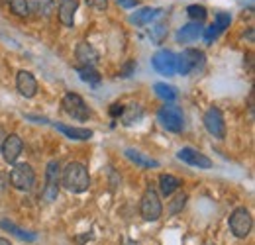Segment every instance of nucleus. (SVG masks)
<instances>
[{
  "label": "nucleus",
  "mask_w": 255,
  "mask_h": 245,
  "mask_svg": "<svg viewBox=\"0 0 255 245\" xmlns=\"http://www.w3.org/2000/svg\"><path fill=\"white\" fill-rule=\"evenodd\" d=\"M61 186H63L67 192H73V194H83L89 190L91 186V175H89V169L79 163V161H71L67 163L61 171Z\"/></svg>",
  "instance_id": "1"
},
{
  "label": "nucleus",
  "mask_w": 255,
  "mask_h": 245,
  "mask_svg": "<svg viewBox=\"0 0 255 245\" xmlns=\"http://www.w3.org/2000/svg\"><path fill=\"white\" fill-rule=\"evenodd\" d=\"M61 106H63V112L69 118L79 120V122H87L93 116V110L87 106L85 98L81 94H77V92H67L63 96V100H61Z\"/></svg>",
  "instance_id": "2"
},
{
  "label": "nucleus",
  "mask_w": 255,
  "mask_h": 245,
  "mask_svg": "<svg viewBox=\"0 0 255 245\" xmlns=\"http://www.w3.org/2000/svg\"><path fill=\"white\" fill-rule=\"evenodd\" d=\"M10 184L20 192H30L35 184V171L30 163H14L8 173Z\"/></svg>",
  "instance_id": "3"
},
{
  "label": "nucleus",
  "mask_w": 255,
  "mask_h": 245,
  "mask_svg": "<svg viewBox=\"0 0 255 245\" xmlns=\"http://www.w3.org/2000/svg\"><path fill=\"white\" fill-rule=\"evenodd\" d=\"M157 120L171 133H179L185 127V114H183V110L177 104H171V102L161 106L159 112H157Z\"/></svg>",
  "instance_id": "4"
},
{
  "label": "nucleus",
  "mask_w": 255,
  "mask_h": 245,
  "mask_svg": "<svg viewBox=\"0 0 255 245\" xmlns=\"http://www.w3.org/2000/svg\"><path fill=\"white\" fill-rule=\"evenodd\" d=\"M228 226H230V232L234 234V238L238 240H246L252 230H254V218H252V212L248 208H236L232 214H230V220H228Z\"/></svg>",
  "instance_id": "5"
},
{
  "label": "nucleus",
  "mask_w": 255,
  "mask_h": 245,
  "mask_svg": "<svg viewBox=\"0 0 255 245\" xmlns=\"http://www.w3.org/2000/svg\"><path fill=\"white\" fill-rule=\"evenodd\" d=\"M139 214L145 222H157L161 216H163V204L159 200V194L149 186L141 200H139Z\"/></svg>",
  "instance_id": "6"
},
{
  "label": "nucleus",
  "mask_w": 255,
  "mask_h": 245,
  "mask_svg": "<svg viewBox=\"0 0 255 245\" xmlns=\"http://www.w3.org/2000/svg\"><path fill=\"white\" fill-rule=\"evenodd\" d=\"M59 186H61V169L57 161H49L45 167V184L41 190V198L45 202H53L59 194Z\"/></svg>",
  "instance_id": "7"
},
{
  "label": "nucleus",
  "mask_w": 255,
  "mask_h": 245,
  "mask_svg": "<svg viewBox=\"0 0 255 245\" xmlns=\"http://www.w3.org/2000/svg\"><path fill=\"white\" fill-rule=\"evenodd\" d=\"M202 122H204L206 131H208L212 137H216V139H224V137H226V122H224V114L220 108L210 106V108L204 112Z\"/></svg>",
  "instance_id": "8"
},
{
  "label": "nucleus",
  "mask_w": 255,
  "mask_h": 245,
  "mask_svg": "<svg viewBox=\"0 0 255 245\" xmlns=\"http://www.w3.org/2000/svg\"><path fill=\"white\" fill-rule=\"evenodd\" d=\"M204 65V53L198 49H185L181 55H177V73L179 75H191Z\"/></svg>",
  "instance_id": "9"
},
{
  "label": "nucleus",
  "mask_w": 255,
  "mask_h": 245,
  "mask_svg": "<svg viewBox=\"0 0 255 245\" xmlns=\"http://www.w3.org/2000/svg\"><path fill=\"white\" fill-rule=\"evenodd\" d=\"M151 65L159 75H165V77L177 75V55L171 49H159L151 57Z\"/></svg>",
  "instance_id": "10"
},
{
  "label": "nucleus",
  "mask_w": 255,
  "mask_h": 245,
  "mask_svg": "<svg viewBox=\"0 0 255 245\" xmlns=\"http://www.w3.org/2000/svg\"><path fill=\"white\" fill-rule=\"evenodd\" d=\"M22 151H24V141L18 133H10L4 137V141L0 145V153L8 165H14L18 161V157L22 155Z\"/></svg>",
  "instance_id": "11"
},
{
  "label": "nucleus",
  "mask_w": 255,
  "mask_h": 245,
  "mask_svg": "<svg viewBox=\"0 0 255 245\" xmlns=\"http://www.w3.org/2000/svg\"><path fill=\"white\" fill-rule=\"evenodd\" d=\"M177 159L191 165V167H198V169H212V159L206 157L204 153H200L194 147H181L177 151Z\"/></svg>",
  "instance_id": "12"
},
{
  "label": "nucleus",
  "mask_w": 255,
  "mask_h": 245,
  "mask_svg": "<svg viewBox=\"0 0 255 245\" xmlns=\"http://www.w3.org/2000/svg\"><path fill=\"white\" fill-rule=\"evenodd\" d=\"M16 89L24 98H33L37 94V81L30 71H18L16 75Z\"/></svg>",
  "instance_id": "13"
},
{
  "label": "nucleus",
  "mask_w": 255,
  "mask_h": 245,
  "mask_svg": "<svg viewBox=\"0 0 255 245\" xmlns=\"http://www.w3.org/2000/svg\"><path fill=\"white\" fill-rule=\"evenodd\" d=\"M75 57H77V61L81 63L79 67H95L96 63H98V53H96V49L89 41H81L77 45Z\"/></svg>",
  "instance_id": "14"
},
{
  "label": "nucleus",
  "mask_w": 255,
  "mask_h": 245,
  "mask_svg": "<svg viewBox=\"0 0 255 245\" xmlns=\"http://www.w3.org/2000/svg\"><path fill=\"white\" fill-rule=\"evenodd\" d=\"M77 10H79V2L77 0H61L59 2L57 16H59V22L63 24L65 28H73Z\"/></svg>",
  "instance_id": "15"
},
{
  "label": "nucleus",
  "mask_w": 255,
  "mask_h": 245,
  "mask_svg": "<svg viewBox=\"0 0 255 245\" xmlns=\"http://www.w3.org/2000/svg\"><path fill=\"white\" fill-rule=\"evenodd\" d=\"M204 33V26L200 22H191L187 26H183L181 30L177 31V41L183 45V43H191V41H196L198 37H202Z\"/></svg>",
  "instance_id": "16"
},
{
  "label": "nucleus",
  "mask_w": 255,
  "mask_h": 245,
  "mask_svg": "<svg viewBox=\"0 0 255 245\" xmlns=\"http://www.w3.org/2000/svg\"><path fill=\"white\" fill-rule=\"evenodd\" d=\"M159 16H161L159 8H141V10H137L135 14L129 16V22L135 24V26H147V24H151Z\"/></svg>",
  "instance_id": "17"
},
{
  "label": "nucleus",
  "mask_w": 255,
  "mask_h": 245,
  "mask_svg": "<svg viewBox=\"0 0 255 245\" xmlns=\"http://www.w3.org/2000/svg\"><path fill=\"white\" fill-rule=\"evenodd\" d=\"M126 157L131 161V163H135V167H139V169H157L159 167V161H155V159H151V157H147V155L139 153V151H135V149H126L124 151Z\"/></svg>",
  "instance_id": "18"
},
{
  "label": "nucleus",
  "mask_w": 255,
  "mask_h": 245,
  "mask_svg": "<svg viewBox=\"0 0 255 245\" xmlns=\"http://www.w3.org/2000/svg\"><path fill=\"white\" fill-rule=\"evenodd\" d=\"M61 133H65L69 139H91L93 137V129H87V127H73V125H65V123H53Z\"/></svg>",
  "instance_id": "19"
},
{
  "label": "nucleus",
  "mask_w": 255,
  "mask_h": 245,
  "mask_svg": "<svg viewBox=\"0 0 255 245\" xmlns=\"http://www.w3.org/2000/svg\"><path fill=\"white\" fill-rule=\"evenodd\" d=\"M181 188V179H177L171 173H163L159 177V190L163 196H173Z\"/></svg>",
  "instance_id": "20"
},
{
  "label": "nucleus",
  "mask_w": 255,
  "mask_h": 245,
  "mask_svg": "<svg viewBox=\"0 0 255 245\" xmlns=\"http://www.w3.org/2000/svg\"><path fill=\"white\" fill-rule=\"evenodd\" d=\"M30 12H33L39 18H49L55 10V0H28Z\"/></svg>",
  "instance_id": "21"
},
{
  "label": "nucleus",
  "mask_w": 255,
  "mask_h": 245,
  "mask_svg": "<svg viewBox=\"0 0 255 245\" xmlns=\"http://www.w3.org/2000/svg\"><path fill=\"white\" fill-rule=\"evenodd\" d=\"M141 116H143V108H141L137 102H133V104L124 106V112H122L120 118H122V122L126 123V125H131V123L139 122Z\"/></svg>",
  "instance_id": "22"
},
{
  "label": "nucleus",
  "mask_w": 255,
  "mask_h": 245,
  "mask_svg": "<svg viewBox=\"0 0 255 245\" xmlns=\"http://www.w3.org/2000/svg\"><path fill=\"white\" fill-rule=\"evenodd\" d=\"M0 226H2L6 232H10L12 236H16L18 240H22V242H33V240L37 238L35 234H30V232H26V230L18 228L16 224H12V222H8V220H2V222H0Z\"/></svg>",
  "instance_id": "23"
},
{
  "label": "nucleus",
  "mask_w": 255,
  "mask_h": 245,
  "mask_svg": "<svg viewBox=\"0 0 255 245\" xmlns=\"http://www.w3.org/2000/svg\"><path fill=\"white\" fill-rule=\"evenodd\" d=\"M187 200H189V194H187V192H177V194L169 200V204H167V212H169L171 216H177L179 212H183Z\"/></svg>",
  "instance_id": "24"
},
{
  "label": "nucleus",
  "mask_w": 255,
  "mask_h": 245,
  "mask_svg": "<svg viewBox=\"0 0 255 245\" xmlns=\"http://www.w3.org/2000/svg\"><path fill=\"white\" fill-rule=\"evenodd\" d=\"M79 71V77L85 81V83H89L91 87H100V73L96 71L95 67H79L77 69Z\"/></svg>",
  "instance_id": "25"
},
{
  "label": "nucleus",
  "mask_w": 255,
  "mask_h": 245,
  "mask_svg": "<svg viewBox=\"0 0 255 245\" xmlns=\"http://www.w3.org/2000/svg\"><path fill=\"white\" fill-rule=\"evenodd\" d=\"M8 2V8L14 16L18 18H28L30 16V4L28 0H6Z\"/></svg>",
  "instance_id": "26"
},
{
  "label": "nucleus",
  "mask_w": 255,
  "mask_h": 245,
  "mask_svg": "<svg viewBox=\"0 0 255 245\" xmlns=\"http://www.w3.org/2000/svg\"><path fill=\"white\" fill-rule=\"evenodd\" d=\"M153 91H155V94H157L159 98H163L165 102H175V100H177V91H175V87H171V85H167V83H155Z\"/></svg>",
  "instance_id": "27"
},
{
  "label": "nucleus",
  "mask_w": 255,
  "mask_h": 245,
  "mask_svg": "<svg viewBox=\"0 0 255 245\" xmlns=\"http://www.w3.org/2000/svg\"><path fill=\"white\" fill-rule=\"evenodd\" d=\"M187 14H189V18H191L192 22H204L206 20V8L202 6V4H191L189 8H187Z\"/></svg>",
  "instance_id": "28"
},
{
  "label": "nucleus",
  "mask_w": 255,
  "mask_h": 245,
  "mask_svg": "<svg viewBox=\"0 0 255 245\" xmlns=\"http://www.w3.org/2000/svg\"><path fill=\"white\" fill-rule=\"evenodd\" d=\"M165 35H167V24H165V22H157V24L151 26L149 37H151L153 43H161V41L165 39Z\"/></svg>",
  "instance_id": "29"
},
{
  "label": "nucleus",
  "mask_w": 255,
  "mask_h": 245,
  "mask_svg": "<svg viewBox=\"0 0 255 245\" xmlns=\"http://www.w3.org/2000/svg\"><path fill=\"white\" fill-rule=\"evenodd\" d=\"M230 22H232V16H230V14L218 12V14H216V20H214V26H216V30L222 33V31L230 26Z\"/></svg>",
  "instance_id": "30"
},
{
  "label": "nucleus",
  "mask_w": 255,
  "mask_h": 245,
  "mask_svg": "<svg viewBox=\"0 0 255 245\" xmlns=\"http://www.w3.org/2000/svg\"><path fill=\"white\" fill-rule=\"evenodd\" d=\"M202 35H204V41H206V43H208V45H210V43H214V39H216V37H218V35H220V31L216 30V26H214V24H212V26H210V28H208V30L204 31V33H202Z\"/></svg>",
  "instance_id": "31"
},
{
  "label": "nucleus",
  "mask_w": 255,
  "mask_h": 245,
  "mask_svg": "<svg viewBox=\"0 0 255 245\" xmlns=\"http://www.w3.org/2000/svg\"><path fill=\"white\" fill-rule=\"evenodd\" d=\"M87 2V6H91V8H95V10H106L108 8V0H85Z\"/></svg>",
  "instance_id": "32"
},
{
  "label": "nucleus",
  "mask_w": 255,
  "mask_h": 245,
  "mask_svg": "<svg viewBox=\"0 0 255 245\" xmlns=\"http://www.w3.org/2000/svg\"><path fill=\"white\" fill-rule=\"evenodd\" d=\"M122 112H124V104L116 102V104H112V106H110V116H112V118H120V116H122Z\"/></svg>",
  "instance_id": "33"
},
{
  "label": "nucleus",
  "mask_w": 255,
  "mask_h": 245,
  "mask_svg": "<svg viewBox=\"0 0 255 245\" xmlns=\"http://www.w3.org/2000/svg\"><path fill=\"white\" fill-rule=\"evenodd\" d=\"M8 184H10V179H8V173H6V171H0V194H4V192H6Z\"/></svg>",
  "instance_id": "34"
},
{
  "label": "nucleus",
  "mask_w": 255,
  "mask_h": 245,
  "mask_svg": "<svg viewBox=\"0 0 255 245\" xmlns=\"http://www.w3.org/2000/svg\"><path fill=\"white\" fill-rule=\"evenodd\" d=\"M133 69H135V61H128L126 65H124V69H122V77H129Z\"/></svg>",
  "instance_id": "35"
},
{
  "label": "nucleus",
  "mask_w": 255,
  "mask_h": 245,
  "mask_svg": "<svg viewBox=\"0 0 255 245\" xmlns=\"http://www.w3.org/2000/svg\"><path fill=\"white\" fill-rule=\"evenodd\" d=\"M118 4L124 6V8H133V6L139 4V0H118Z\"/></svg>",
  "instance_id": "36"
},
{
  "label": "nucleus",
  "mask_w": 255,
  "mask_h": 245,
  "mask_svg": "<svg viewBox=\"0 0 255 245\" xmlns=\"http://www.w3.org/2000/svg\"><path fill=\"white\" fill-rule=\"evenodd\" d=\"M6 135H8V133H6V131H4V127L0 125V145H2V141H4V137H6Z\"/></svg>",
  "instance_id": "37"
},
{
  "label": "nucleus",
  "mask_w": 255,
  "mask_h": 245,
  "mask_svg": "<svg viewBox=\"0 0 255 245\" xmlns=\"http://www.w3.org/2000/svg\"><path fill=\"white\" fill-rule=\"evenodd\" d=\"M0 245H12V244H10L6 238H0Z\"/></svg>",
  "instance_id": "38"
},
{
  "label": "nucleus",
  "mask_w": 255,
  "mask_h": 245,
  "mask_svg": "<svg viewBox=\"0 0 255 245\" xmlns=\"http://www.w3.org/2000/svg\"><path fill=\"white\" fill-rule=\"evenodd\" d=\"M126 245H137V244H135L133 240H126Z\"/></svg>",
  "instance_id": "39"
},
{
  "label": "nucleus",
  "mask_w": 255,
  "mask_h": 245,
  "mask_svg": "<svg viewBox=\"0 0 255 245\" xmlns=\"http://www.w3.org/2000/svg\"><path fill=\"white\" fill-rule=\"evenodd\" d=\"M204 245H214V244H204Z\"/></svg>",
  "instance_id": "40"
},
{
  "label": "nucleus",
  "mask_w": 255,
  "mask_h": 245,
  "mask_svg": "<svg viewBox=\"0 0 255 245\" xmlns=\"http://www.w3.org/2000/svg\"><path fill=\"white\" fill-rule=\"evenodd\" d=\"M2 2H4V0H0V4H2Z\"/></svg>",
  "instance_id": "41"
}]
</instances>
